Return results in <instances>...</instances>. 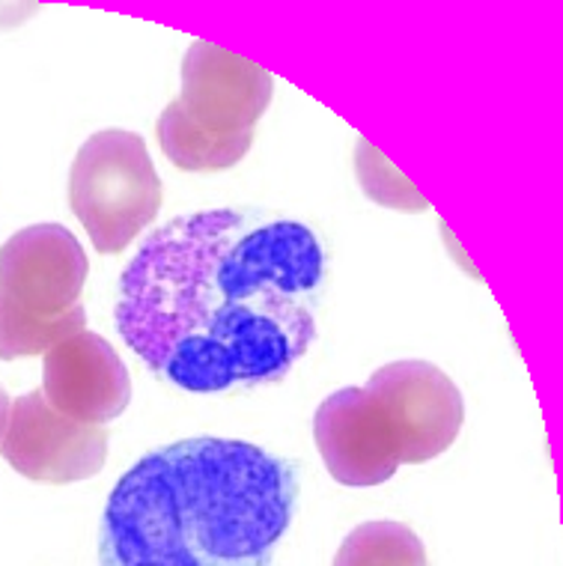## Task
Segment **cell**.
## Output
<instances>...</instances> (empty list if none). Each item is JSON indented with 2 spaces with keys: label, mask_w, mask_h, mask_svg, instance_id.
<instances>
[{
  "label": "cell",
  "mask_w": 563,
  "mask_h": 566,
  "mask_svg": "<svg viewBox=\"0 0 563 566\" xmlns=\"http://www.w3.org/2000/svg\"><path fill=\"white\" fill-rule=\"evenodd\" d=\"M299 504L292 462L236 439L137 459L107 495L102 566H272Z\"/></svg>",
  "instance_id": "7a4b0ae2"
},
{
  "label": "cell",
  "mask_w": 563,
  "mask_h": 566,
  "mask_svg": "<svg viewBox=\"0 0 563 566\" xmlns=\"http://www.w3.org/2000/svg\"><path fill=\"white\" fill-rule=\"evenodd\" d=\"M355 170H358L367 197H373L376 203L394 206L399 212H424L427 209V200L411 188L406 176L394 170L388 158L369 147L364 137L355 147Z\"/></svg>",
  "instance_id": "4fadbf2b"
},
{
  "label": "cell",
  "mask_w": 563,
  "mask_h": 566,
  "mask_svg": "<svg viewBox=\"0 0 563 566\" xmlns=\"http://www.w3.org/2000/svg\"><path fill=\"white\" fill-rule=\"evenodd\" d=\"M367 394L379 402L397 441L399 462L420 465L453 448L466 402L445 370L429 361H394L373 373Z\"/></svg>",
  "instance_id": "277c9868"
},
{
  "label": "cell",
  "mask_w": 563,
  "mask_h": 566,
  "mask_svg": "<svg viewBox=\"0 0 563 566\" xmlns=\"http://www.w3.org/2000/svg\"><path fill=\"white\" fill-rule=\"evenodd\" d=\"M325 254L311 227L239 209L149 233L119 277V337L158 379L221 394L283 379L316 340Z\"/></svg>",
  "instance_id": "6da1fadb"
},
{
  "label": "cell",
  "mask_w": 563,
  "mask_h": 566,
  "mask_svg": "<svg viewBox=\"0 0 563 566\" xmlns=\"http://www.w3.org/2000/svg\"><path fill=\"white\" fill-rule=\"evenodd\" d=\"M158 147L179 170L188 174H215L230 170L248 156L253 144V132L236 135H215L188 119L179 102H170L156 123Z\"/></svg>",
  "instance_id": "30bf717a"
},
{
  "label": "cell",
  "mask_w": 563,
  "mask_h": 566,
  "mask_svg": "<svg viewBox=\"0 0 563 566\" xmlns=\"http://www.w3.org/2000/svg\"><path fill=\"white\" fill-rule=\"evenodd\" d=\"M161 179L144 137L105 128L84 140L69 170V206L98 254H119L161 212Z\"/></svg>",
  "instance_id": "3957f363"
},
{
  "label": "cell",
  "mask_w": 563,
  "mask_h": 566,
  "mask_svg": "<svg viewBox=\"0 0 563 566\" xmlns=\"http://www.w3.org/2000/svg\"><path fill=\"white\" fill-rule=\"evenodd\" d=\"M0 457L37 483H79L105 469L107 430L51 409L42 388L12 400L10 427L0 441Z\"/></svg>",
  "instance_id": "5b68a950"
},
{
  "label": "cell",
  "mask_w": 563,
  "mask_h": 566,
  "mask_svg": "<svg viewBox=\"0 0 563 566\" xmlns=\"http://www.w3.org/2000/svg\"><path fill=\"white\" fill-rule=\"evenodd\" d=\"M90 263L63 224H33L0 248V295L37 319H58L79 307Z\"/></svg>",
  "instance_id": "8992f818"
},
{
  "label": "cell",
  "mask_w": 563,
  "mask_h": 566,
  "mask_svg": "<svg viewBox=\"0 0 563 566\" xmlns=\"http://www.w3.org/2000/svg\"><path fill=\"white\" fill-rule=\"evenodd\" d=\"M313 439L325 469L343 486H379L397 474V441L367 388H341L322 400Z\"/></svg>",
  "instance_id": "ba28073f"
},
{
  "label": "cell",
  "mask_w": 563,
  "mask_h": 566,
  "mask_svg": "<svg viewBox=\"0 0 563 566\" xmlns=\"http://www.w3.org/2000/svg\"><path fill=\"white\" fill-rule=\"evenodd\" d=\"M334 566H429L427 548L399 522H364L334 555Z\"/></svg>",
  "instance_id": "8fae6325"
},
{
  "label": "cell",
  "mask_w": 563,
  "mask_h": 566,
  "mask_svg": "<svg viewBox=\"0 0 563 566\" xmlns=\"http://www.w3.org/2000/svg\"><path fill=\"white\" fill-rule=\"evenodd\" d=\"M272 72L260 63L206 40L191 42L185 51L183 93L176 102L206 132H253L272 105Z\"/></svg>",
  "instance_id": "52a82bcc"
},
{
  "label": "cell",
  "mask_w": 563,
  "mask_h": 566,
  "mask_svg": "<svg viewBox=\"0 0 563 566\" xmlns=\"http://www.w3.org/2000/svg\"><path fill=\"white\" fill-rule=\"evenodd\" d=\"M42 394L60 415L102 427L132 400V379L114 346L93 332H79L42 361Z\"/></svg>",
  "instance_id": "9c48e42d"
},
{
  "label": "cell",
  "mask_w": 563,
  "mask_h": 566,
  "mask_svg": "<svg viewBox=\"0 0 563 566\" xmlns=\"http://www.w3.org/2000/svg\"><path fill=\"white\" fill-rule=\"evenodd\" d=\"M10 411H12V400L7 397V391L0 388V441L7 436V427H10Z\"/></svg>",
  "instance_id": "5bb4252c"
},
{
  "label": "cell",
  "mask_w": 563,
  "mask_h": 566,
  "mask_svg": "<svg viewBox=\"0 0 563 566\" xmlns=\"http://www.w3.org/2000/svg\"><path fill=\"white\" fill-rule=\"evenodd\" d=\"M84 325H87V313L81 304L58 319H37V316H28L19 307H12L0 295V358L15 361V358H28V355H45L63 340L84 332Z\"/></svg>",
  "instance_id": "7c38bea8"
}]
</instances>
